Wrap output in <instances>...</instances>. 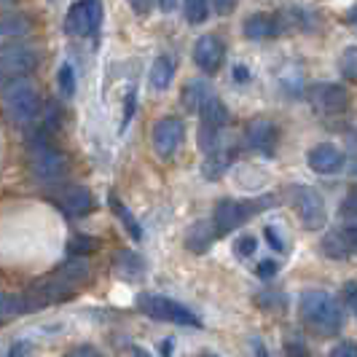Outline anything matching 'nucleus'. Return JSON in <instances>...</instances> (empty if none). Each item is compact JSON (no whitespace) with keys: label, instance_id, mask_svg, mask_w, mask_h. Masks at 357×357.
Segmentation results:
<instances>
[{"label":"nucleus","instance_id":"obj_1","mask_svg":"<svg viewBox=\"0 0 357 357\" xmlns=\"http://www.w3.org/2000/svg\"><path fill=\"white\" fill-rule=\"evenodd\" d=\"M298 314L320 336H336L344 328V309L341 304L320 287H309L298 296Z\"/></svg>","mask_w":357,"mask_h":357},{"label":"nucleus","instance_id":"obj_2","mask_svg":"<svg viewBox=\"0 0 357 357\" xmlns=\"http://www.w3.org/2000/svg\"><path fill=\"white\" fill-rule=\"evenodd\" d=\"M27 167H30V175L36 180H40V183H54V180H62L68 175L70 159L52 140L33 137L30 140V151H27Z\"/></svg>","mask_w":357,"mask_h":357},{"label":"nucleus","instance_id":"obj_3","mask_svg":"<svg viewBox=\"0 0 357 357\" xmlns=\"http://www.w3.org/2000/svg\"><path fill=\"white\" fill-rule=\"evenodd\" d=\"M277 199L274 197H258L250 199V202H242V199H220L215 204V213H213V226L218 236L220 234H231L236 231L242 223H248L252 215L264 213L274 204Z\"/></svg>","mask_w":357,"mask_h":357},{"label":"nucleus","instance_id":"obj_4","mask_svg":"<svg viewBox=\"0 0 357 357\" xmlns=\"http://www.w3.org/2000/svg\"><path fill=\"white\" fill-rule=\"evenodd\" d=\"M40 52L27 43H11L0 49V89H11L14 84L24 81L38 68Z\"/></svg>","mask_w":357,"mask_h":357},{"label":"nucleus","instance_id":"obj_5","mask_svg":"<svg viewBox=\"0 0 357 357\" xmlns=\"http://www.w3.org/2000/svg\"><path fill=\"white\" fill-rule=\"evenodd\" d=\"M137 312L151 317V320L159 322H175V325H191V328H202V320L191 309H185L183 304L167 298V296H159V293H140L137 296Z\"/></svg>","mask_w":357,"mask_h":357},{"label":"nucleus","instance_id":"obj_6","mask_svg":"<svg viewBox=\"0 0 357 357\" xmlns=\"http://www.w3.org/2000/svg\"><path fill=\"white\" fill-rule=\"evenodd\" d=\"M287 199H290V204H293V210H296V215H298V220H301L304 229L320 231L322 226H325L328 210H325V199L320 197L317 188L304 185V183L290 185V188H287Z\"/></svg>","mask_w":357,"mask_h":357},{"label":"nucleus","instance_id":"obj_7","mask_svg":"<svg viewBox=\"0 0 357 357\" xmlns=\"http://www.w3.org/2000/svg\"><path fill=\"white\" fill-rule=\"evenodd\" d=\"M6 113L14 124H30L40 113V97L30 81H19L6 91Z\"/></svg>","mask_w":357,"mask_h":357},{"label":"nucleus","instance_id":"obj_8","mask_svg":"<svg viewBox=\"0 0 357 357\" xmlns=\"http://www.w3.org/2000/svg\"><path fill=\"white\" fill-rule=\"evenodd\" d=\"M199 119H202V126H199V145H202L207 153H213L218 135L223 132V126L229 124V110H226L220 97L210 94V97L204 100V105L199 107Z\"/></svg>","mask_w":357,"mask_h":357},{"label":"nucleus","instance_id":"obj_9","mask_svg":"<svg viewBox=\"0 0 357 357\" xmlns=\"http://www.w3.org/2000/svg\"><path fill=\"white\" fill-rule=\"evenodd\" d=\"M100 24H102V3H73L70 11H68V33L75 38H94L100 33Z\"/></svg>","mask_w":357,"mask_h":357},{"label":"nucleus","instance_id":"obj_10","mask_svg":"<svg viewBox=\"0 0 357 357\" xmlns=\"http://www.w3.org/2000/svg\"><path fill=\"white\" fill-rule=\"evenodd\" d=\"M185 140V124L178 116H164L153 126V151L159 159H172Z\"/></svg>","mask_w":357,"mask_h":357},{"label":"nucleus","instance_id":"obj_11","mask_svg":"<svg viewBox=\"0 0 357 357\" xmlns=\"http://www.w3.org/2000/svg\"><path fill=\"white\" fill-rule=\"evenodd\" d=\"M75 290H78V287L70 285L65 277H59V274L54 271V274H49V277H43V280L33 282L24 293H27V296H30V298L43 309V306H49V304L70 301L73 296H75Z\"/></svg>","mask_w":357,"mask_h":357},{"label":"nucleus","instance_id":"obj_12","mask_svg":"<svg viewBox=\"0 0 357 357\" xmlns=\"http://www.w3.org/2000/svg\"><path fill=\"white\" fill-rule=\"evenodd\" d=\"M320 250L331 261H347V258L357 255V220L347 223L344 229L325 234L320 242Z\"/></svg>","mask_w":357,"mask_h":357},{"label":"nucleus","instance_id":"obj_13","mask_svg":"<svg viewBox=\"0 0 357 357\" xmlns=\"http://www.w3.org/2000/svg\"><path fill=\"white\" fill-rule=\"evenodd\" d=\"M277 140H280V129H277L274 121H268V119H252L250 124L245 126V143L255 153L274 156Z\"/></svg>","mask_w":357,"mask_h":357},{"label":"nucleus","instance_id":"obj_14","mask_svg":"<svg viewBox=\"0 0 357 357\" xmlns=\"http://www.w3.org/2000/svg\"><path fill=\"white\" fill-rule=\"evenodd\" d=\"M344 151L333 143H317L306 153V164L317 175H336L344 169Z\"/></svg>","mask_w":357,"mask_h":357},{"label":"nucleus","instance_id":"obj_15","mask_svg":"<svg viewBox=\"0 0 357 357\" xmlns=\"http://www.w3.org/2000/svg\"><path fill=\"white\" fill-rule=\"evenodd\" d=\"M194 62L202 73H218L226 62V46L218 36H202L194 46Z\"/></svg>","mask_w":357,"mask_h":357},{"label":"nucleus","instance_id":"obj_16","mask_svg":"<svg viewBox=\"0 0 357 357\" xmlns=\"http://www.w3.org/2000/svg\"><path fill=\"white\" fill-rule=\"evenodd\" d=\"M54 204L68 218H84L94 210V197L86 185H68L54 197Z\"/></svg>","mask_w":357,"mask_h":357},{"label":"nucleus","instance_id":"obj_17","mask_svg":"<svg viewBox=\"0 0 357 357\" xmlns=\"http://www.w3.org/2000/svg\"><path fill=\"white\" fill-rule=\"evenodd\" d=\"M312 102L325 116H339L349 105V94L341 84H320L312 89Z\"/></svg>","mask_w":357,"mask_h":357},{"label":"nucleus","instance_id":"obj_18","mask_svg":"<svg viewBox=\"0 0 357 357\" xmlns=\"http://www.w3.org/2000/svg\"><path fill=\"white\" fill-rule=\"evenodd\" d=\"M242 33L248 40H268L280 33V19L274 14H250L242 24Z\"/></svg>","mask_w":357,"mask_h":357},{"label":"nucleus","instance_id":"obj_19","mask_svg":"<svg viewBox=\"0 0 357 357\" xmlns=\"http://www.w3.org/2000/svg\"><path fill=\"white\" fill-rule=\"evenodd\" d=\"M33 33V22L22 14H6L0 17V49L11 46L14 40H22Z\"/></svg>","mask_w":357,"mask_h":357},{"label":"nucleus","instance_id":"obj_20","mask_svg":"<svg viewBox=\"0 0 357 357\" xmlns=\"http://www.w3.org/2000/svg\"><path fill=\"white\" fill-rule=\"evenodd\" d=\"M113 274L119 280H129V282L132 280H140L145 274V261L132 250L116 252V258H113Z\"/></svg>","mask_w":357,"mask_h":357},{"label":"nucleus","instance_id":"obj_21","mask_svg":"<svg viewBox=\"0 0 357 357\" xmlns=\"http://www.w3.org/2000/svg\"><path fill=\"white\" fill-rule=\"evenodd\" d=\"M36 309H40V306L27 293H0V320L27 314V312H36Z\"/></svg>","mask_w":357,"mask_h":357},{"label":"nucleus","instance_id":"obj_22","mask_svg":"<svg viewBox=\"0 0 357 357\" xmlns=\"http://www.w3.org/2000/svg\"><path fill=\"white\" fill-rule=\"evenodd\" d=\"M218 236L213 223H207V220H199L194 223L191 229H188V236H185V248L194 252V255H204V252L210 250V245H213V239Z\"/></svg>","mask_w":357,"mask_h":357},{"label":"nucleus","instance_id":"obj_23","mask_svg":"<svg viewBox=\"0 0 357 357\" xmlns=\"http://www.w3.org/2000/svg\"><path fill=\"white\" fill-rule=\"evenodd\" d=\"M148 78H151L153 91H167L169 84H172V78H175V59L169 54H159L153 59V65H151V75Z\"/></svg>","mask_w":357,"mask_h":357},{"label":"nucleus","instance_id":"obj_24","mask_svg":"<svg viewBox=\"0 0 357 357\" xmlns=\"http://www.w3.org/2000/svg\"><path fill=\"white\" fill-rule=\"evenodd\" d=\"M107 202H110V210L116 213V218L121 220V226L126 229V234H129L135 242H140V239H143V226L137 223V218L132 215V210H129V207H126L124 202L116 197V194H110V199H107Z\"/></svg>","mask_w":357,"mask_h":357},{"label":"nucleus","instance_id":"obj_25","mask_svg":"<svg viewBox=\"0 0 357 357\" xmlns=\"http://www.w3.org/2000/svg\"><path fill=\"white\" fill-rule=\"evenodd\" d=\"M207 97H210V89H207L204 81H188L183 86V91H180V105L185 107V110H199V107L204 105Z\"/></svg>","mask_w":357,"mask_h":357},{"label":"nucleus","instance_id":"obj_26","mask_svg":"<svg viewBox=\"0 0 357 357\" xmlns=\"http://www.w3.org/2000/svg\"><path fill=\"white\" fill-rule=\"evenodd\" d=\"M100 250V239H94V236H86V234H75L70 236V242H68V255L70 258H86L91 252Z\"/></svg>","mask_w":357,"mask_h":357},{"label":"nucleus","instance_id":"obj_27","mask_svg":"<svg viewBox=\"0 0 357 357\" xmlns=\"http://www.w3.org/2000/svg\"><path fill=\"white\" fill-rule=\"evenodd\" d=\"M183 11H185V22L191 24V27H197V24H204L210 14H213V6L210 3H204V0H191V3H185L183 6Z\"/></svg>","mask_w":357,"mask_h":357},{"label":"nucleus","instance_id":"obj_28","mask_svg":"<svg viewBox=\"0 0 357 357\" xmlns=\"http://www.w3.org/2000/svg\"><path fill=\"white\" fill-rule=\"evenodd\" d=\"M75 70H73L70 62H62L59 65V70H56V89H59V94L65 97V100H70L73 94H75Z\"/></svg>","mask_w":357,"mask_h":357},{"label":"nucleus","instance_id":"obj_29","mask_svg":"<svg viewBox=\"0 0 357 357\" xmlns=\"http://www.w3.org/2000/svg\"><path fill=\"white\" fill-rule=\"evenodd\" d=\"M236 183L245 188V191H261L266 185V175L255 172L252 167H239L236 169Z\"/></svg>","mask_w":357,"mask_h":357},{"label":"nucleus","instance_id":"obj_30","mask_svg":"<svg viewBox=\"0 0 357 357\" xmlns=\"http://www.w3.org/2000/svg\"><path fill=\"white\" fill-rule=\"evenodd\" d=\"M339 70L347 81H357V46H347L339 56Z\"/></svg>","mask_w":357,"mask_h":357},{"label":"nucleus","instance_id":"obj_31","mask_svg":"<svg viewBox=\"0 0 357 357\" xmlns=\"http://www.w3.org/2000/svg\"><path fill=\"white\" fill-rule=\"evenodd\" d=\"M231 250L236 258H252V255L258 252V236H255V234H242V236H236Z\"/></svg>","mask_w":357,"mask_h":357},{"label":"nucleus","instance_id":"obj_32","mask_svg":"<svg viewBox=\"0 0 357 357\" xmlns=\"http://www.w3.org/2000/svg\"><path fill=\"white\" fill-rule=\"evenodd\" d=\"M226 167H229V159H223V156H218V153H210L207 161H204V178L207 180H218L223 172H226Z\"/></svg>","mask_w":357,"mask_h":357},{"label":"nucleus","instance_id":"obj_33","mask_svg":"<svg viewBox=\"0 0 357 357\" xmlns=\"http://www.w3.org/2000/svg\"><path fill=\"white\" fill-rule=\"evenodd\" d=\"M264 234H266V242H268V248H271V250L280 252V255L287 252V239L282 236V231H280L274 223H268L266 229H264Z\"/></svg>","mask_w":357,"mask_h":357},{"label":"nucleus","instance_id":"obj_34","mask_svg":"<svg viewBox=\"0 0 357 357\" xmlns=\"http://www.w3.org/2000/svg\"><path fill=\"white\" fill-rule=\"evenodd\" d=\"M339 215L341 218H347V220H357V188H352L347 197L341 199Z\"/></svg>","mask_w":357,"mask_h":357},{"label":"nucleus","instance_id":"obj_35","mask_svg":"<svg viewBox=\"0 0 357 357\" xmlns=\"http://www.w3.org/2000/svg\"><path fill=\"white\" fill-rule=\"evenodd\" d=\"M282 349H285L287 357H309V347L301 339H293V336H287Z\"/></svg>","mask_w":357,"mask_h":357},{"label":"nucleus","instance_id":"obj_36","mask_svg":"<svg viewBox=\"0 0 357 357\" xmlns=\"http://www.w3.org/2000/svg\"><path fill=\"white\" fill-rule=\"evenodd\" d=\"M341 298H344V304L349 306V312L357 317V280H352V282H347V285L341 287Z\"/></svg>","mask_w":357,"mask_h":357},{"label":"nucleus","instance_id":"obj_37","mask_svg":"<svg viewBox=\"0 0 357 357\" xmlns=\"http://www.w3.org/2000/svg\"><path fill=\"white\" fill-rule=\"evenodd\" d=\"M328 357H357V341H339Z\"/></svg>","mask_w":357,"mask_h":357},{"label":"nucleus","instance_id":"obj_38","mask_svg":"<svg viewBox=\"0 0 357 357\" xmlns=\"http://www.w3.org/2000/svg\"><path fill=\"white\" fill-rule=\"evenodd\" d=\"M277 271H280V264H277V261H261V264L255 266V274H258L261 280H271V277H277Z\"/></svg>","mask_w":357,"mask_h":357},{"label":"nucleus","instance_id":"obj_39","mask_svg":"<svg viewBox=\"0 0 357 357\" xmlns=\"http://www.w3.org/2000/svg\"><path fill=\"white\" fill-rule=\"evenodd\" d=\"M135 102H137V97H135V89H129V94L124 97V116H121V129H126V124L132 121V113H135Z\"/></svg>","mask_w":357,"mask_h":357},{"label":"nucleus","instance_id":"obj_40","mask_svg":"<svg viewBox=\"0 0 357 357\" xmlns=\"http://www.w3.org/2000/svg\"><path fill=\"white\" fill-rule=\"evenodd\" d=\"M30 352H33V344L30 341H14L11 344V349H8V355L6 357H30Z\"/></svg>","mask_w":357,"mask_h":357},{"label":"nucleus","instance_id":"obj_41","mask_svg":"<svg viewBox=\"0 0 357 357\" xmlns=\"http://www.w3.org/2000/svg\"><path fill=\"white\" fill-rule=\"evenodd\" d=\"M250 352H252V357H271V352L266 349L264 339H258V336H252L250 339Z\"/></svg>","mask_w":357,"mask_h":357},{"label":"nucleus","instance_id":"obj_42","mask_svg":"<svg viewBox=\"0 0 357 357\" xmlns=\"http://www.w3.org/2000/svg\"><path fill=\"white\" fill-rule=\"evenodd\" d=\"M70 357H102L100 349H94L91 344H84V347H75L70 352Z\"/></svg>","mask_w":357,"mask_h":357},{"label":"nucleus","instance_id":"obj_43","mask_svg":"<svg viewBox=\"0 0 357 357\" xmlns=\"http://www.w3.org/2000/svg\"><path fill=\"white\" fill-rule=\"evenodd\" d=\"M236 81H242V84H248L250 81V73H248V68H242V65H234V73H231Z\"/></svg>","mask_w":357,"mask_h":357},{"label":"nucleus","instance_id":"obj_44","mask_svg":"<svg viewBox=\"0 0 357 357\" xmlns=\"http://www.w3.org/2000/svg\"><path fill=\"white\" fill-rule=\"evenodd\" d=\"M213 11H218V14H234L236 3H213Z\"/></svg>","mask_w":357,"mask_h":357},{"label":"nucleus","instance_id":"obj_45","mask_svg":"<svg viewBox=\"0 0 357 357\" xmlns=\"http://www.w3.org/2000/svg\"><path fill=\"white\" fill-rule=\"evenodd\" d=\"M132 11H137V14H151V11H153V3H132Z\"/></svg>","mask_w":357,"mask_h":357},{"label":"nucleus","instance_id":"obj_46","mask_svg":"<svg viewBox=\"0 0 357 357\" xmlns=\"http://www.w3.org/2000/svg\"><path fill=\"white\" fill-rule=\"evenodd\" d=\"M172 349H175V344H172L169 339L161 344V352H164V357H172Z\"/></svg>","mask_w":357,"mask_h":357},{"label":"nucleus","instance_id":"obj_47","mask_svg":"<svg viewBox=\"0 0 357 357\" xmlns=\"http://www.w3.org/2000/svg\"><path fill=\"white\" fill-rule=\"evenodd\" d=\"M132 355H135V357H151V355H148V352L143 349V347H132Z\"/></svg>","mask_w":357,"mask_h":357},{"label":"nucleus","instance_id":"obj_48","mask_svg":"<svg viewBox=\"0 0 357 357\" xmlns=\"http://www.w3.org/2000/svg\"><path fill=\"white\" fill-rule=\"evenodd\" d=\"M349 172H352V178H357V161L352 164V169H349Z\"/></svg>","mask_w":357,"mask_h":357},{"label":"nucleus","instance_id":"obj_49","mask_svg":"<svg viewBox=\"0 0 357 357\" xmlns=\"http://www.w3.org/2000/svg\"><path fill=\"white\" fill-rule=\"evenodd\" d=\"M352 22H355V24H357V8H355V11H352Z\"/></svg>","mask_w":357,"mask_h":357},{"label":"nucleus","instance_id":"obj_50","mask_svg":"<svg viewBox=\"0 0 357 357\" xmlns=\"http://www.w3.org/2000/svg\"><path fill=\"white\" fill-rule=\"evenodd\" d=\"M202 357H218V355H210V352H207V355H202Z\"/></svg>","mask_w":357,"mask_h":357}]
</instances>
